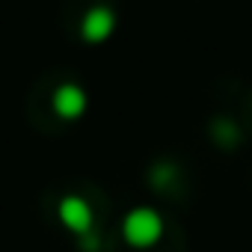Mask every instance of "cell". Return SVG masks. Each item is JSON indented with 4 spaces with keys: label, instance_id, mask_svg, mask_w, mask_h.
<instances>
[{
    "label": "cell",
    "instance_id": "cell-1",
    "mask_svg": "<svg viewBox=\"0 0 252 252\" xmlns=\"http://www.w3.org/2000/svg\"><path fill=\"white\" fill-rule=\"evenodd\" d=\"M158 234H160V220L152 211H134L125 220V237L134 246H149Z\"/></svg>",
    "mask_w": 252,
    "mask_h": 252
},
{
    "label": "cell",
    "instance_id": "cell-2",
    "mask_svg": "<svg viewBox=\"0 0 252 252\" xmlns=\"http://www.w3.org/2000/svg\"><path fill=\"white\" fill-rule=\"evenodd\" d=\"M63 220H65L71 228L83 231V228L89 225V211H86V205H83L80 199H65V205H63Z\"/></svg>",
    "mask_w": 252,
    "mask_h": 252
},
{
    "label": "cell",
    "instance_id": "cell-3",
    "mask_svg": "<svg viewBox=\"0 0 252 252\" xmlns=\"http://www.w3.org/2000/svg\"><path fill=\"white\" fill-rule=\"evenodd\" d=\"M80 107H83V95H80V89H74V86L60 89V95H57V110H60L63 116H77Z\"/></svg>",
    "mask_w": 252,
    "mask_h": 252
},
{
    "label": "cell",
    "instance_id": "cell-4",
    "mask_svg": "<svg viewBox=\"0 0 252 252\" xmlns=\"http://www.w3.org/2000/svg\"><path fill=\"white\" fill-rule=\"evenodd\" d=\"M107 30H110V15H104V12H95V15L89 18V24H86L89 39H101Z\"/></svg>",
    "mask_w": 252,
    "mask_h": 252
}]
</instances>
